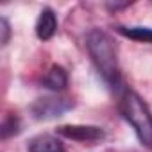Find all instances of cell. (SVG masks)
Wrapping results in <instances>:
<instances>
[{
	"label": "cell",
	"instance_id": "obj_5",
	"mask_svg": "<svg viewBox=\"0 0 152 152\" xmlns=\"http://www.w3.org/2000/svg\"><path fill=\"white\" fill-rule=\"evenodd\" d=\"M57 31V18L50 7H45L36 20V36L41 41H48Z\"/></svg>",
	"mask_w": 152,
	"mask_h": 152
},
{
	"label": "cell",
	"instance_id": "obj_9",
	"mask_svg": "<svg viewBox=\"0 0 152 152\" xmlns=\"http://www.w3.org/2000/svg\"><path fill=\"white\" fill-rule=\"evenodd\" d=\"M18 127H20L18 118H16V116H7V118L4 120V124H2V138L7 140L11 134H16V132H18Z\"/></svg>",
	"mask_w": 152,
	"mask_h": 152
},
{
	"label": "cell",
	"instance_id": "obj_6",
	"mask_svg": "<svg viewBox=\"0 0 152 152\" xmlns=\"http://www.w3.org/2000/svg\"><path fill=\"white\" fill-rule=\"evenodd\" d=\"M27 150L29 152H64V145L57 136L39 134L29 141Z\"/></svg>",
	"mask_w": 152,
	"mask_h": 152
},
{
	"label": "cell",
	"instance_id": "obj_7",
	"mask_svg": "<svg viewBox=\"0 0 152 152\" xmlns=\"http://www.w3.org/2000/svg\"><path fill=\"white\" fill-rule=\"evenodd\" d=\"M43 84H45V88H48V90H52V91H61V90H64L66 84H68L66 70H64L63 66L54 64V66L47 72L45 79H43Z\"/></svg>",
	"mask_w": 152,
	"mask_h": 152
},
{
	"label": "cell",
	"instance_id": "obj_2",
	"mask_svg": "<svg viewBox=\"0 0 152 152\" xmlns=\"http://www.w3.org/2000/svg\"><path fill=\"white\" fill-rule=\"evenodd\" d=\"M118 107L124 120L134 129L140 143L152 148V113L141 97L134 91H125Z\"/></svg>",
	"mask_w": 152,
	"mask_h": 152
},
{
	"label": "cell",
	"instance_id": "obj_1",
	"mask_svg": "<svg viewBox=\"0 0 152 152\" xmlns=\"http://www.w3.org/2000/svg\"><path fill=\"white\" fill-rule=\"evenodd\" d=\"M86 48L88 54L102 75V79L109 86H118L120 83V68H118V48L116 43L109 34L104 31H91L86 38Z\"/></svg>",
	"mask_w": 152,
	"mask_h": 152
},
{
	"label": "cell",
	"instance_id": "obj_8",
	"mask_svg": "<svg viewBox=\"0 0 152 152\" xmlns=\"http://www.w3.org/2000/svg\"><path fill=\"white\" fill-rule=\"evenodd\" d=\"M118 32L134 41L152 43V27H118Z\"/></svg>",
	"mask_w": 152,
	"mask_h": 152
},
{
	"label": "cell",
	"instance_id": "obj_4",
	"mask_svg": "<svg viewBox=\"0 0 152 152\" xmlns=\"http://www.w3.org/2000/svg\"><path fill=\"white\" fill-rule=\"evenodd\" d=\"M70 107H72V102H68L64 99H39L34 102L32 113L39 120H48V118L61 116Z\"/></svg>",
	"mask_w": 152,
	"mask_h": 152
},
{
	"label": "cell",
	"instance_id": "obj_10",
	"mask_svg": "<svg viewBox=\"0 0 152 152\" xmlns=\"http://www.w3.org/2000/svg\"><path fill=\"white\" fill-rule=\"evenodd\" d=\"M0 27H2V45H7L11 31H9V23H7V20H6V18L0 20Z\"/></svg>",
	"mask_w": 152,
	"mask_h": 152
},
{
	"label": "cell",
	"instance_id": "obj_3",
	"mask_svg": "<svg viewBox=\"0 0 152 152\" xmlns=\"http://www.w3.org/2000/svg\"><path fill=\"white\" fill-rule=\"evenodd\" d=\"M57 134L81 143H95L104 138V131L95 125H61Z\"/></svg>",
	"mask_w": 152,
	"mask_h": 152
}]
</instances>
